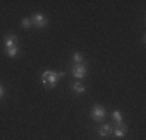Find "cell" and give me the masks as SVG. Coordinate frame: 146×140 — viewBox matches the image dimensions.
Instances as JSON below:
<instances>
[{
  "instance_id": "cell-1",
  "label": "cell",
  "mask_w": 146,
  "mask_h": 140,
  "mask_svg": "<svg viewBox=\"0 0 146 140\" xmlns=\"http://www.w3.org/2000/svg\"><path fill=\"white\" fill-rule=\"evenodd\" d=\"M104 117H106V111H104V107L100 106V104L93 106V109H92V118L93 120L101 121V120H104Z\"/></svg>"
},
{
  "instance_id": "cell-2",
  "label": "cell",
  "mask_w": 146,
  "mask_h": 140,
  "mask_svg": "<svg viewBox=\"0 0 146 140\" xmlns=\"http://www.w3.org/2000/svg\"><path fill=\"white\" fill-rule=\"evenodd\" d=\"M31 23H34L36 27L42 28V27L47 25V19H45V16H44V14L37 13V14H34V16H33V19H31Z\"/></svg>"
},
{
  "instance_id": "cell-3",
  "label": "cell",
  "mask_w": 146,
  "mask_h": 140,
  "mask_svg": "<svg viewBox=\"0 0 146 140\" xmlns=\"http://www.w3.org/2000/svg\"><path fill=\"white\" fill-rule=\"evenodd\" d=\"M86 73H87V69L82 64H78V65L73 67V76H75V78H84Z\"/></svg>"
},
{
  "instance_id": "cell-4",
  "label": "cell",
  "mask_w": 146,
  "mask_h": 140,
  "mask_svg": "<svg viewBox=\"0 0 146 140\" xmlns=\"http://www.w3.org/2000/svg\"><path fill=\"white\" fill-rule=\"evenodd\" d=\"M13 47H16V36L14 34H8L5 37V48L8 50V48H13Z\"/></svg>"
},
{
  "instance_id": "cell-5",
  "label": "cell",
  "mask_w": 146,
  "mask_h": 140,
  "mask_svg": "<svg viewBox=\"0 0 146 140\" xmlns=\"http://www.w3.org/2000/svg\"><path fill=\"white\" fill-rule=\"evenodd\" d=\"M72 89H73V92H76V93H84L86 92V87L82 86L81 83H73Z\"/></svg>"
},
{
  "instance_id": "cell-6",
  "label": "cell",
  "mask_w": 146,
  "mask_h": 140,
  "mask_svg": "<svg viewBox=\"0 0 146 140\" xmlns=\"http://www.w3.org/2000/svg\"><path fill=\"white\" fill-rule=\"evenodd\" d=\"M110 132H112V126L110 125H104L101 129H100V135L101 137H106V135H109Z\"/></svg>"
},
{
  "instance_id": "cell-7",
  "label": "cell",
  "mask_w": 146,
  "mask_h": 140,
  "mask_svg": "<svg viewBox=\"0 0 146 140\" xmlns=\"http://www.w3.org/2000/svg\"><path fill=\"white\" fill-rule=\"evenodd\" d=\"M56 81H58L56 73H54V72H51V70H50V75H48L47 83H50V87H54V86H56Z\"/></svg>"
},
{
  "instance_id": "cell-8",
  "label": "cell",
  "mask_w": 146,
  "mask_h": 140,
  "mask_svg": "<svg viewBox=\"0 0 146 140\" xmlns=\"http://www.w3.org/2000/svg\"><path fill=\"white\" fill-rule=\"evenodd\" d=\"M126 132H127V129H126V126H120V128H117L115 131H113V134L117 135V137H123V135H126Z\"/></svg>"
},
{
  "instance_id": "cell-9",
  "label": "cell",
  "mask_w": 146,
  "mask_h": 140,
  "mask_svg": "<svg viewBox=\"0 0 146 140\" xmlns=\"http://www.w3.org/2000/svg\"><path fill=\"white\" fill-rule=\"evenodd\" d=\"M112 117H113V120L117 121V128H120V126H123V123H121V112H120V111H113Z\"/></svg>"
},
{
  "instance_id": "cell-10",
  "label": "cell",
  "mask_w": 146,
  "mask_h": 140,
  "mask_svg": "<svg viewBox=\"0 0 146 140\" xmlns=\"http://www.w3.org/2000/svg\"><path fill=\"white\" fill-rule=\"evenodd\" d=\"M6 53H8L9 58H16V56H17V45H16V47H13V48H8Z\"/></svg>"
},
{
  "instance_id": "cell-11",
  "label": "cell",
  "mask_w": 146,
  "mask_h": 140,
  "mask_svg": "<svg viewBox=\"0 0 146 140\" xmlns=\"http://www.w3.org/2000/svg\"><path fill=\"white\" fill-rule=\"evenodd\" d=\"M73 61L76 62V64H82V55L81 53H73Z\"/></svg>"
},
{
  "instance_id": "cell-12",
  "label": "cell",
  "mask_w": 146,
  "mask_h": 140,
  "mask_svg": "<svg viewBox=\"0 0 146 140\" xmlns=\"http://www.w3.org/2000/svg\"><path fill=\"white\" fill-rule=\"evenodd\" d=\"M48 75H50V70H45V72L42 73V83L47 84V79H48Z\"/></svg>"
},
{
  "instance_id": "cell-13",
  "label": "cell",
  "mask_w": 146,
  "mask_h": 140,
  "mask_svg": "<svg viewBox=\"0 0 146 140\" xmlns=\"http://www.w3.org/2000/svg\"><path fill=\"white\" fill-rule=\"evenodd\" d=\"M22 25L25 27V28H30V27H31V20H30V19H23V20H22Z\"/></svg>"
},
{
  "instance_id": "cell-14",
  "label": "cell",
  "mask_w": 146,
  "mask_h": 140,
  "mask_svg": "<svg viewBox=\"0 0 146 140\" xmlns=\"http://www.w3.org/2000/svg\"><path fill=\"white\" fill-rule=\"evenodd\" d=\"M56 76H58V78H64L65 73H64V72H59V73H56Z\"/></svg>"
},
{
  "instance_id": "cell-15",
  "label": "cell",
  "mask_w": 146,
  "mask_h": 140,
  "mask_svg": "<svg viewBox=\"0 0 146 140\" xmlns=\"http://www.w3.org/2000/svg\"><path fill=\"white\" fill-rule=\"evenodd\" d=\"M3 95V86H0V97Z\"/></svg>"
}]
</instances>
